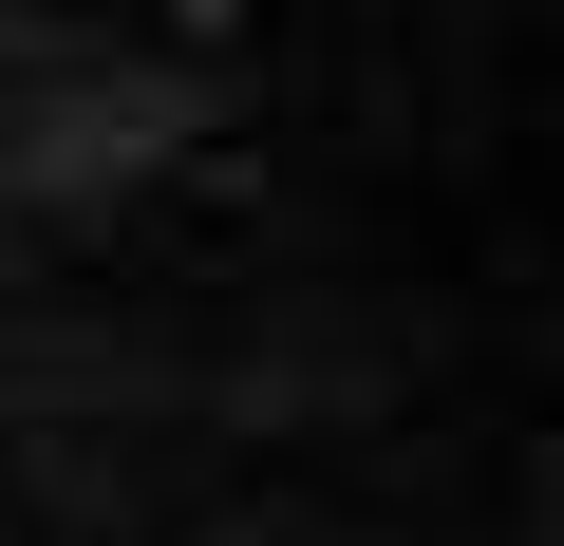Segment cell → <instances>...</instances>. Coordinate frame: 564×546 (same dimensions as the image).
I'll return each instance as SVG.
<instances>
[{
    "label": "cell",
    "mask_w": 564,
    "mask_h": 546,
    "mask_svg": "<svg viewBox=\"0 0 564 546\" xmlns=\"http://www.w3.org/2000/svg\"><path fill=\"white\" fill-rule=\"evenodd\" d=\"M0 546H564V0H0Z\"/></svg>",
    "instance_id": "obj_1"
}]
</instances>
